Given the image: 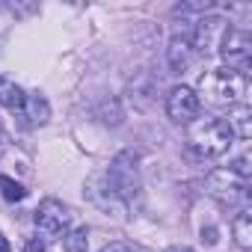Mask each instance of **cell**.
<instances>
[{
  "label": "cell",
  "instance_id": "obj_1",
  "mask_svg": "<svg viewBox=\"0 0 252 252\" xmlns=\"http://www.w3.org/2000/svg\"><path fill=\"white\" fill-rule=\"evenodd\" d=\"M246 86H249V77L228 65L214 68V71L202 74V80H199V89L211 104H234L246 95Z\"/></svg>",
  "mask_w": 252,
  "mask_h": 252
},
{
  "label": "cell",
  "instance_id": "obj_2",
  "mask_svg": "<svg viewBox=\"0 0 252 252\" xmlns=\"http://www.w3.org/2000/svg\"><path fill=\"white\" fill-rule=\"evenodd\" d=\"M190 149L199 158H222L231 149V131L225 128L222 119H202L190 122Z\"/></svg>",
  "mask_w": 252,
  "mask_h": 252
},
{
  "label": "cell",
  "instance_id": "obj_3",
  "mask_svg": "<svg viewBox=\"0 0 252 252\" xmlns=\"http://www.w3.org/2000/svg\"><path fill=\"white\" fill-rule=\"evenodd\" d=\"M220 54H222V60L228 63V68H237V71L246 74L249 60H252V36H249L246 30L225 27L222 42H220Z\"/></svg>",
  "mask_w": 252,
  "mask_h": 252
},
{
  "label": "cell",
  "instance_id": "obj_4",
  "mask_svg": "<svg viewBox=\"0 0 252 252\" xmlns=\"http://www.w3.org/2000/svg\"><path fill=\"white\" fill-rule=\"evenodd\" d=\"M205 187H208V193H211L214 199H220V202H225V205H240V202H246V187H249V181L237 178V175L228 172V169H220V172H211V175H208Z\"/></svg>",
  "mask_w": 252,
  "mask_h": 252
},
{
  "label": "cell",
  "instance_id": "obj_5",
  "mask_svg": "<svg viewBox=\"0 0 252 252\" xmlns=\"http://www.w3.org/2000/svg\"><path fill=\"white\" fill-rule=\"evenodd\" d=\"M33 222H36V228H39L45 237H63L65 228H68V222H71V214H68V208H65L63 202L45 199V202L36 208Z\"/></svg>",
  "mask_w": 252,
  "mask_h": 252
},
{
  "label": "cell",
  "instance_id": "obj_6",
  "mask_svg": "<svg viewBox=\"0 0 252 252\" xmlns=\"http://www.w3.org/2000/svg\"><path fill=\"white\" fill-rule=\"evenodd\" d=\"M110 184H113V190L119 193V196H125V199H131L137 190H140V175H137V160H134V155H119L116 160H113V166H110Z\"/></svg>",
  "mask_w": 252,
  "mask_h": 252
},
{
  "label": "cell",
  "instance_id": "obj_7",
  "mask_svg": "<svg viewBox=\"0 0 252 252\" xmlns=\"http://www.w3.org/2000/svg\"><path fill=\"white\" fill-rule=\"evenodd\" d=\"M199 110H202V101L190 86H175L169 92V98H166V113L178 125H190L199 116Z\"/></svg>",
  "mask_w": 252,
  "mask_h": 252
},
{
  "label": "cell",
  "instance_id": "obj_8",
  "mask_svg": "<svg viewBox=\"0 0 252 252\" xmlns=\"http://www.w3.org/2000/svg\"><path fill=\"white\" fill-rule=\"evenodd\" d=\"M225 33V21L220 15H208V18H199L193 24V33H190V48L199 51V54H211L214 45H217V36Z\"/></svg>",
  "mask_w": 252,
  "mask_h": 252
},
{
  "label": "cell",
  "instance_id": "obj_9",
  "mask_svg": "<svg viewBox=\"0 0 252 252\" xmlns=\"http://www.w3.org/2000/svg\"><path fill=\"white\" fill-rule=\"evenodd\" d=\"M249 116H252V110L246 104H240V107H234L228 113V119H222L225 128L231 131V137H237V140H249L252 137V119Z\"/></svg>",
  "mask_w": 252,
  "mask_h": 252
},
{
  "label": "cell",
  "instance_id": "obj_10",
  "mask_svg": "<svg viewBox=\"0 0 252 252\" xmlns=\"http://www.w3.org/2000/svg\"><path fill=\"white\" fill-rule=\"evenodd\" d=\"M190 57H193L190 36L175 33V36H172V42H169V65H172V71H184V68L190 65Z\"/></svg>",
  "mask_w": 252,
  "mask_h": 252
},
{
  "label": "cell",
  "instance_id": "obj_11",
  "mask_svg": "<svg viewBox=\"0 0 252 252\" xmlns=\"http://www.w3.org/2000/svg\"><path fill=\"white\" fill-rule=\"evenodd\" d=\"M24 104H27V95L12 80L0 77V107H6L9 113H24Z\"/></svg>",
  "mask_w": 252,
  "mask_h": 252
},
{
  "label": "cell",
  "instance_id": "obj_12",
  "mask_svg": "<svg viewBox=\"0 0 252 252\" xmlns=\"http://www.w3.org/2000/svg\"><path fill=\"white\" fill-rule=\"evenodd\" d=\"M231 231H234V243H237L240 249H252V214H249L246 208L234 217Z\"/></svg>",
  "mask_w": 252,
  "mask_h": 252
},
{
  "label": "cell",
  "instance_id": "obj_13",
  "mask_svg": "<svg viewBox=\"0 0 252 252\" xmlns=\"http://www.w3.org/2000/svg\"><path fill=\"white\" fill-rule=\"evenodd\" d=\"M21 116H24V119H30L33 125H45V122H48V116H51L48 101H45L39 92L27 95V104H24V113H21Z\"/></svg>",
  "mask_w": 252,
  "mask_h": 252
},
{
  "label": "cell",
  "instance_id": "obj_14",
  "mask_svg": "<svg viewBox=\"0 0 252 252\" xmlns=\"http://www.w3.org/2000/svg\"><path fill=\"white\" fill-rule=\"evenodd\" d=\"M63 249H65V252H89L86 228H74L71 234H65V237H63Z\"/></svg>",
  "mask_w": 252,
  "mask_h": 252
},
{
  "label": "cell",
  "instance_id": "obj_15",
  "mask_svg": "<svg viewBox=\"0 0 252 252\" xmlns=\"http://www.w3.org/2000/svg\"><path fill=\"white\" fill-rule=\"evenodd\" d=\"M0 193H3L6 202H21V199H27V190H24L18 181H12L9 175H0Z\"/></svg>",
  "mask_w": 252,
  "mask_h": 252
},
{
  "label": "cell",
  "instance_id": "obj_16",
  "mask_svg": "<svg viewBox=\"0 0 252 252\" xmlns=\"http://www.w3.org/2000/svg\"><path fill=\"white\" fill-rule=\"evenodd\" d=\"M24 252H45V243H42L39 237H30L27 246H24Z\"/></svg>",
  "mask_w": 252,
  "mask_h": 252
},
{
  "label": "cell",
  "instance_id": "obj_17",
  "mask_svg": "<svg viewBox=\"0 0 252 252\" xmlns=\"http://www.w3.org/2000/svg\"><path fill=\"white\" fill-rule=\"evenodd\" d=\"M101 252H131V246H128V243H110V246H104Z\"/></svg>",
  "mask_w": 252,
  "mask_h": 252
},
{
  "label": "cell",
  "instance_id": "obj_18",
  "mask_svg": "<svg viewBox=\"0 0 252 252\" xmlns=\"http://www.w3.org/2000/svg\"><path fill=\"white\" fill-rule=\"evenodd\" d=\"M202 240H208V243H217V228H208V231H202Z\"/></svg>",
  "mask_w": 252,
  "mask_h": 252
},
{
  "label": "cell",
  "instance_id": "obj_19",
  "mask_svg": "<svg viewBox=\"0 0 252 252\" xmlns=\"http://www.w3.org/2000/svg\"><path fill=\"white\" fill-rule=\"evenodd\" d=\"M0 252H12V249H9V240H6L3 234H0Z\"/></svg>",
  "mask_w": 252,
  "mask_h": 252
},
{
  "label": "cell",
  "instance_id": "obj_20",
  "mask_svg": "<svg viewBox=\"0 0 252 252\" xmlns=\"http://www.w3.org/2000/svg\"><path fill=\"white\" fill-rule=\"evenodd\" d=\"M169 252H193V249H184V246H172Z\"/></svg>",
  "mask_w": 252,
  "mask_h": 252
}]
</instances>
